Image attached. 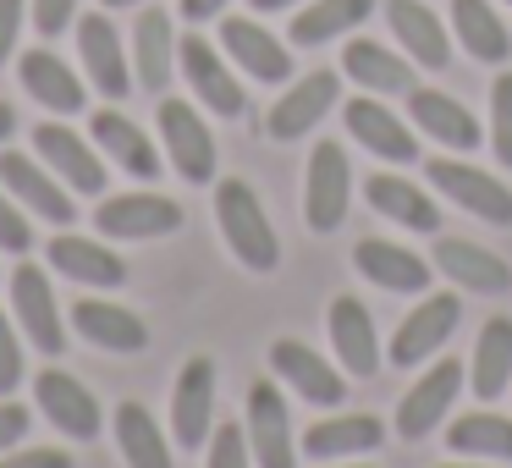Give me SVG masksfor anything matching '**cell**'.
I'll return each mask as SVG.
<instances>
[{
	"instance_id": "obj_45",
	"label": "cell",
	"mask_w": 512,
	"mask_h": 468,
	"mask_svg": "<svg viewBox=\"0 0 512 468\" xmlns=\"http://www.w3.org/2000/svg\"><path fill=\"white\" fill-rule=\"evenodd\" d=\"M23 12H28V0H0V67H6V61H12V50H17Z\"/></svg>"
},
{
	"instance_id": "obj_3",
	"label": "cell",
	"mask_w": 512,
	"mask_h": 468,
	"mask_svg": "<svg viewBox=\"0 0 512 468\" xmlns=\"http://www.w3.org/2000/svg\"><path fill=\"white\" fill-rule=\"evenodd\" d=\"M457 320H463V298H457V292H430V298H419V309H413L408 320L397 325V336H391L386 364L419 369L424 358H435L457 336Z\"/></svg>"
},
{
	"instance_id": "obj_11",
	"label": "cell",
	"mask_w": 512,
	"mask_h": 468,
	"mask_svg": "<svg viewBox=\"0 0 512 468\" xmlns=\"http://www.w3.org/2000/svg\"><path fill=\"white\" fill-rule=\"evenodd\" d=\"M12 314L23 325V336L39 347L45 358H61L67 353V325H61V309H56V292H50V276L39 265H17L12 270Z\"/></svg>"
},
{
	"instance_id": "obj_33",
	"label": "cell",
	"mask_w": 512,
	"mask_h": 468,
	"mask_svg": "<svg viewBox=\"0 0 512 468\" xmlns=\"http://www.w3.org/2000/svg\"><path fill=\"white\" fill-rule=\"evenodd\" d=\"M468 386H474L479 402L507 397V386H512V320L507 314H490V320L479 325L474 364H468Z\"/></svg>"
},
{
	"instance_id": "obj_40",
	"label": "cell",
	"mask_w": 512,
	"mask_h": 468,
	"mask_svg": "<svg viewBox=\"0 0 512 468\" xmlns=\"http://www.w3.org/2000/svg\"><path fill=\"white\" fill-rule=\"evenodd\" d=\"M28 248H34V226H28L23 204L0 193V254H28Z\"/></svg>"
},
{
	"instance_id": "obj_19",
	"label": "cell",
	"mask_w": 512,
	"mask_h": 468,
	"mask_svg": "<svg viewBox=\"0 0 512 468\" xmlns=\"http://www.w3.org/2000/svg\"><path fill=\"white\" fill-rule=\"evenodd\" d=\"M45 259H50V265H56L67 281H78V287H89V292H116V287L127 281V259L116 254V248L89 243V237L67 232V226H61V232L45 243Z\"/></svg>"
},
{
	"instance_id": "obj_49",
	"label": "cell",
	"mask_w": 512,
	"mask_h": 468,
	"mask_svg": "<svg viewBox=\"0 0 512 468\" xmlns=\"http://www.w3.org/2000/svg\"><path fill=\"white\" fill-rule=\"evenodd\" d=\"M105 12H122V6H138V0H100Z\"/></svg>"
},
{
	"instance_id": "obj_12",
	"label": "cell",
	"mask_w": 512,
	"mask_h": 468,
	"mask_svg": "<svg viewBox=\"0 0 512 468\" xmlns=\"http://www.w3.org/2000/svg\"><path fill=\"white\" fill-rule=\"evenodd\" d=\"M34 402H39V413H45V419L56 424L61 435H72V441H94V435L105 430L94 391L83 386L78 375L56 369V364H50V369H39V375H34Z\"/></svg>"
},
{
	"instance_id": "obj_9",
	"label": "cell",
	"mask_w": 512,
	"mask_h": 468,
	"mask_svg": "<svg viewBox=\"0 0 512 468\" xmlns=\"http://www.w3.org/2000/svg\"><path fill=\"white\" fill-rule=\"evenodd\" d=\"M336 100H342V78H336V72H303V78L287 83V94L270 105L265 133L276 138V144H292V138L314 133V127L336 111Z\"/></svg>"
},
{
	"instance_id": "obj_26",
	"label": "cell",
	"mask_w": 512,
	"mask_h": 468,
	"mask_svg": "<svg viewBox=\"0 0 512 468\" xmlns=\"http://www.w3.org/2000/svg\"><path fill=\"white\" fill-rule=\"evenodd\" d=\"M94 144H100L105 160H116V166L127 171V177L138 182H155L160 177V149L149 144L144 127H133V116H122L116 105H105V111H94Z\"/></svg>"
},
{
	"instance_id": "obj_27",
	"label": "cell",
	"mask_w": 512,
	"mask_h": 468,
	"mask_svg": "<svg viewBox=\"0 0 512 468\" xmlns=\"http://www.w3.org/2000/svg\"><path fill=\"white\" fill-rule=\"evenodd\" d=\"M17 78H23L28 100H39L50 116H72L83 111V100H89V89H83V78L67 67V61L56 56V50H28L23 61H17Z\"/></svg>"
},
{
	"instance_id": "obj_22",
	"label": "cell",
	"mask_w": 512,
	"mask_h": 468,
	"mask_svg": "<svg viewBox=\"0 0 512 468\" xmlns=\"http://www.w3.org/2000/svg\"><path fill=\"white\" fill-rule=\"evenodd\" d=\"M221 50L254 83H287L292 78V50L270 28H259L254 17H221Z\"/></svg>"
},
{
	"instance_id": "obj_32",
	"label": "cell",
	"mask_w": 512,
	"mask_h": 468,
	"mask_svg": "<svg viewBox=\"0 0 512 468\" xmlns=\"http://www.w3.org/2000/svg\"><path fill=\"white\" fill-rule=\"evenodd\" d=\"M342 72L358 83L364 94H413L419 83H413V61H402L397 50L375 45V39H347L342 50Z\"/></svg>"
},
{
	"instance_id": "obj_18",
	"label": "cell",
	"mask_w": 512,
	"mask_h": 468,
	"mask_svg": "<svg viewBox=\"0 0 512 468\" xmlns=\"http://www.w3.org/2000/svg\"><path fill=\"white\" fill-rule=\"evenodd\" d=\"M430 265L441 270L457 292H479V298L512 292V265L501 254H490L485 243H468V237H441Z\"/></svg>"
},
{
	"instance_id": "obj_4",
	"label": "cell",
	"mask_w": 512,
	"mask_h": 468,
	"mask_svg": "<svg viewBox=\"0 0 512 468\" xmlns=\"http://www.w3.org/2000/svg\"><path fill=\"white\" fill-rule=\"evenodd\" d=\"M160 144H166V160L177 166L182 182H193V188H204V182H215V133L210 122H204L199 111H193L188 100H160Z\"/></svg>"
},
{
	"instance_id": "obj_20",
	"label": "cell",
	"mask_w": 512,
	"mask_h": 468,
	"mask_svg": "<svg viewBox=\"0 0 512 468\" xmlns=\"http://www.w3.org/2000/svg\"><path fill=\"white\" fill-rule=\"evenodd\" d=\"M34 155L45 160V166L56 171V177L67 182L72 193H105V166H100V155H94L89 138L72 133V127L39 122V127H34Z\"/></svg>"
},
{
	"instance_id": "obj_16",
	"label": "cell",
	"mask_w": 512,
	"mask_h": 468,
	"mask_svg": "<svg viewBox=\"0 0 512 468\" xmlns=\"http://www.w3.org/2000/svg\"><path fill=\"white\" fill-rule=\"evenodd\" d=\"M342 122H347V133H353V144H364L375 160H397V166L419 160V133H413L397 111H386L380 94H358V100H347Z\"/></svg>"
},
{
	"instance_id": "obj_5",
	"label": "cell",
	"mask_w": 512,
	"mask_h": 468,
	"mask_svg": "<svg viewBox=\"0 0 512 468\" xmlns=\"http://www.w3.org/2000/svg\"><path fill=\"white\" fill-rule=\"evenodd\" d=\"M424 177H430V188L441 193V199L463 204L468 215H479V221L490 226H512V188L501 177H490V171L468 166V160H424Z\"/></svg>"
},
{
	"instance_id": "obj_48",
	"label": "cell",
	"mask_w": 512,
	"mask_h": 468,
	"mask_svg": "<svg viewBox=\"0 0 512 468\" xmlns=\"http://www.w3.org/2000/svg\"><path fill=\"white\" fill-rule=\"evenodd\" d=\"M254 12H287V6H298V0H248Z\"/></svg>"
},
{
	"instance_id": "obj_6",
	"label": "cell",
	"mask_w": 512,
	"mask_h": 468,
	"mask_svg": "<svg viewBox=\"0 0 512 468\" xmlns=\"http://www.w3.org/2000/svg\"><path fill=\"white\" fill-rule=\"evenodd\" d=\"M248 452L254 468H298V435H292V413L276 380H254L248 386Z\"/></svg>"
},
{
	"instance_id": "obj_24",
	"label": "cell",
	"mask_w": 512,
	"mask_h": 468,
	"mask_svg": "<svg viewBox=\"0 0 512 468\" xmlns=\"http://www.w3.org/2000/svg\"><path fill=\"white\" fill-rule=\"evenodd\" d=\"M386 23L397 34V45L408 50L413 67L424 72H441L452 61V34L441 28V17L424 6V0H386Z\"/></svg>"
},
{
	"instance_id": "obj_8",
	"label": "cell",
	"mask_w": 512,
	"mask_h": 468,
	"mask_svg": "<svg viewBox=\"0 0 512 468\" xmlns=\"http://www.w3.org/2000/svg\"><path fill=\"white\" fill-rule=\"evenodd\" d=\"M94 226L111 243H144V237H171L182 232V204L166 193H116L94 210Z\"/></svg>"
},
{
	"instance_id": "obj_44",
	"label": "cell",
	"mask_w": 512,
	"mask_h": 468,
	"mask_svg": "<svg viewBox=\"0 0 512 468\" xmlns=\"http://www.w3.org/2000/svg\"><path fill=\"white\" fill-rule=\"evenodd\" d=\"M28 408L23 402H12V397H0V452H12V446H23V435H28Z\"/></svg>"
},
{
	"instance_id": "obj_37",
	"label": "cell",
	"mask_w": 512,
	"mask_h": 468,
	"mask_svg": "<svg viewBox=\"0 0 512 468\" xmlns=\"http://www.w3.org/2000/svg\"><path fill=\"white\" fill-rule=\"evenodd\" d=\"M446 446L457 457H485V463H512V419L507 413H463L446 424Z\"/></svg>"
},
{
	"instance_id": "obj_30",
	"label": "cell",
	"mask_w": 512,
	"mask_h": 468,
	"mask_svg": "<svg viewBox=\"0 0 512 468\" xmlns=\"http://www.w3.org/2000/svg\"><path fill=\"white\" fill-rule=\"evenodd\" d=\"M408 116H413V127L419 133H430L435 144H446V149H479V138H485V127L468 116V105L463 100H452V94H441V89H413L408 94Z\"/></svg>"
},
{
	"instance_id": "obj_43",
	"label": "cell",
	"mask_w": 512,
	"mask_h": 468,
	"mask_svg": "<svg viewBox=\"0 0 512 468\" xmlns=\"http://www.w3.org/2000/svg\"><path fill=\"white\" fill-rule=\"evenodd\" d=\"M72 17H78V0H34V23H39V34H45V39L67 34Z\"/></svg>"
},
{
	"instance_id": "obj_31",
	"label": "cell",
	"mask_w": 512,
	"mask_h": 468,
	"mask_svg": "<svg viewBox=\"0 0 512 468\" xmlns=\"http://www.w3.org/2000/svg\"><path fill=\"white\" fill-rule=\"evenodd\" d=\"M364 199L375 204V215L408 226V232H441V204L419 188V182L397 177V171H375L364 182Z\"/></svg>"
},
{
	"instance_id": "obj_23",
	"label": "cell",
	"mask_w": 512,
	"mask_h": 468,
	"mask_svg": "<svg viewBox=\"0 0 512 468\" xmlns=\"http://www.w3.org/2000/svg\"><path fill=\"white\" fill-rule=\"evenodd\" d=\"M380 441H386V419H375V413H336V419H320L303 430L298 452L314 457V463H336V457L380 452Z\"/></svg>"
},
{
	"instance_id": "obj_13",
	"label": "cell",
	"mask_w": 512,
	"mask_h": 468,
	"mask_svg": "<svg viewBox=\"0 0 512 468\" xmlns=\"http://www.w3.org/2000/svg\"><path fill=\"white\" fill-rule=\"evenodd\" d=\"M177 67H182V78H188V89L199 94L204 111H215V116H243L248 111L243 83H237V72L221 61V50H215L210 39H199V34L182 39V45H177Z\"/></svg>"
},
{
	"instance_id": "obj_34",
	"label": "cell",
	"mask_w": 512,
	"mask_h": 468,
	"mask_svg": "<svg viewBox=\"0 0 512 468\" xmlns=\"http://www.w3.org/2000/svg\"><path fill=\"white\" fill-rule=\"evenodd\" d=\"M111 424H116V446H122L127 468H171V441L144 402H116Z\"/></svg>"
},
{
	"instance_id": "obj_7",
	"label": "cell",
	"mask_w": 512,
	"mask_h": 468,
	"mask_svg": "<svg viewBox=\"0 0 512 468\" xmlns=\"http://www.w3.org/2000/svg\"><path fill=\"white\" fill-rule=\"evenodd\" d=\"M0 188L12 193L23 210L45 215L50 226H72L78 221V204H72V188L45 166L39 155H23V149H6L0 155Z\"/></svg>"
},
{
	"instance_id": "obj_10",
	"label": "cell",
	"mask_w": 512,
	"mask_h": 468,
	"mask_svg": "<svg viewBox=\"0 0 512 468\" xmlns=\"http://www.w3.org/2000/svg\"><path fill=\"white\" fill-rule=\"evenodd\" d=\"M457 391H463V364H457V358H435V364L408 386V397L397 402V435L402 441H424L435 424H446Z\"/></svg>"
},
{
	"instance_id": "obj_38",
	"label": "cell",
	"mask_w": 512,
	"mask_h": 468,
	"mask_svg": "<svg viewBox=\"0 0 512 468\" xmlns=\"http://www.w3.org/2000/svg\"><path fill=\"white\" fill-rule=\"evenodd\" d=\"M490 149L512 171V72H496L490 83Z\"/></svg>"
},
{
	"instance_id": "obj_46",
	"label": "cell",
	"mask_w": 512,
	"mask_h": 468,
	"mask_svg": "<svg viewBox=\"0 0 512 468\" xmlns=\"http://www.w3.org/2000/svg\"><path fill=\"white\" fill-rule=\"evenodd\" d=\"M226 12V0H182V17L188 23H210V17Z\"/></svg>"
},
{
	"instance_id": "obj_42",
	"label": "cell",
	"mask_w": 512,
	"mask_h": 468,
	"mask_svg": "<svg viewBox=\"0 0 512 468\" xmlns=\"http://www.w3.org/2000/svg\"><path fill=\"white\" fill-rule=\"evenodd\" d=\"M0 468H72V457L61 446H23V452H0Z\"/></svg>"
},
{
	"instance_id": "obj_2",
	"label": "cell",
	"mask_w": 512,
	"mask_h": 468,
	"mask_svg": "<svg viewBox=\"0 0 512 468\" xmlns=\"http://www.w3.org/2000/svg\"><path fill=\"white\" fill-rule=\"evenodd\" d=\"M347 204H353V166H347V149L320 138L309 155V177H303V221L309 232L331 237L347 221Z\"/></svg>"
},
{
	"instance_id": "obj_17",
	"label": "cell",
	"mask_w": 512,
	"mask_h": 468,
	"mask_svg": "<svg viewBox=\"0 0 512 468\" xmlns=\"http://www.w3.org/2000/svg\"><path fill=\"white\" fill-rule=\"evenodd\" d=\"M270 369H276V380H287L303 402H314V408H342L347 402V380L336 375V364L320 358L309 342H292V336L270 342Z\"/></svg>"
},
{
	"instance_id": "obj_15",
	"label": "cell",
	"mask_w": 512,
	"mask_h": 468,
	"mask_svg": "<svg viewBox=\"0 0 512 468\" xmlns=\"http://www.w3.org/2000/svg\"><path fill=\"white\" fill-rule=\"evenodd\" d=\"M78 56L89 83L105 94V100H127L133 94V61H127V45L116 34V23L105 12L78 17Z\"/></svg>"
},
{
	"instance_id": "obj_36",
	"label": "cell",
	"mask_w": 512,
	"mask_h": 468,
	"mask_svg": "<svg viewBox=\"0 0 512 468\" xmlns=\"http://www.w3.org/2000/svg\"><path fill=\"white\" fill-rule=\"evenodd\" d=\"M369 12H375V0H309V6L292 17V45H303V50L331 45V39L364 28Z\"/></svg>"
},
{
	"instance_id": "obj_39",
	"label": "cell",
	"mask_w": 512,
	"mask_h": 468,
	"mask_svg": "<svg viewBox=\"0 0 512 468\" xmlns=\"http://www.w3.org/2000/svg\"><path fill=\"white\" fill-rule=\"evenodd\" d=\"M204 446H210L204 468H254V452H248V430H243V424H215Z\"/></svg>"
},
{
	"instance_id": "obj_28",
	"label": "cell",
	"mask_w": 512,
	"mask_h": 468,
	"mask_svg": "<svg viewBox=\"0 0 512 468\" xmlns=\"http://www.w3.org/2000/svg\"><path fill=\"white\" fill-rule=\"evenodd\" d=\"M72 331H78L83 342L105 347V353H144L149 347V325L111 298H83L78 309H72Z\"/></svg>"
},
{
	"instance_id": "obj_29",
	"label": "cell",
	"mask_w": 512,
	"mask_h": 468,
	"mask_svg": "<svg viewBox=\"0 0 512 468\" xmlns=\"http://www.w3.org/2000/svg\"><path fill=\"white\" fill-rule=\"evenodd\" d=\"M171 72H177V28H171V17L160 6H149L133 23V78L138 89L166 94Z\"/></svg>"
},
{
	"instance_id": "obj_47",
	"label": "cell",
	"mask_w": 512,
	"mask_h": 468,
	"mask_svg": "<svg viewBox=\"0 0 512 468\" xmlns=\"http://www.w3.org/2000/svg\"><path fill=\"white\" fill-rule=\"evenodd\" d=\"M17 133V111H12V105H6V100H0V144H6V138H12Z\"/></svg>"
},
{
	"instance_id": "obj_50",
	"label": "cell",
	"mask_w": 512,
	"mask_h": 468,
	"mask_svg": "<svg viewBox=\"0 0 512 468\" xmlns=\"http://www.w3.org/2000/svg\"><path fill=\"white\" fill-rule=\"evenodd\" d=\"M452 468H457V463H452ZM463 468H468V463H463Z\"/></svg>"
},
{
	"instance_id": "obj_14",
	"label": "cell",
	"mask_w": 512,
	"mask_h": 468,
	"mask_svg": "<svg viewBox=\"0 0 512 468\" xmlns=\"http://www.w3.org/2000/svg\"><path fill=\"white\" fill-rule=\"evenodd\" d=\"M215 430V364L210 358H188L171 386V441L182 452H199Z\"/></svg>"
},
{
	"instance_id": "obj_41",
	"label": "cell",
	"mask_w": 512,
	"mask_h": 468,
	"mask_svg": "<svg viewBox=\"0 0 512 468\" xmlns=\"http://www.w3.org/2000/svg\"><path fill=\"white\" fill-rule=\"evenodd\" d=\"M23 386V342H17L12 320L0 314V397H12Z\"/></svg>"
},
{
	"instance_id": "obj_25",
	"label": "cell",
	"mask_w": 512,
	"mask_h": 468,
	"mask_svg": "<svg viewBox=\"0 0 512 468\" xmlns=\"http://www.w3.org/2000/svg\"><path fill=\"white\" fill-rule=\"evenodd\" d=\"M353 270L364 281H375L380 292H424L430 287V259H419L413 248L391 243V237H364L353 248Z\"/></svg>"
},
{
	"instance_id": "obj_1",
	"label": "cell",
	"mask_w": 512,
	"mask_h": 468,
	"mask_svg": "<svg viewBox=\"0 0 512 468\" xmlns=\"http://www.w3.org/2000/svg\"><path fill=\"white\" fill-rule=\"evenodd\" d=\"M215 226H221L226 248L237 254V265H243V270L270 276V270L281 265V237H276V226H270L259 193L248 188L243 177H226L221 188H215Z\"/></svg>"
},
{
	"instance_id": "obj_21",
	"label": "cell",
	"mask_w": 512,
	"mask_h": 468,
	"mask_svg": "<svg viewBox=\"0 0 512 468\" xmlns=\"http://www.w3.org/2000/svg\"><path fill=\"white\" fill-rule=\"evenodd\" d=\"M325 325H331V347H336V358H342L347 375H358V380L380 375L386 353H380V336H375V314H369L353 292H342V298L331 303Z\"/></svg>"
},
{
	"instance_id": "obj_35",
	"label": "cell",
	"mask_w": 512,
	"mask_h": 468,
	"mask_svg": "<svg viewBox=\"0 0 512 468\" xmlns=\"http://www.w3.org/2000/svg\"><path fill=\"white\" fill-rule=\"evenodd\" d=\"M452 34L463 39V50L474 61H485V67H501V61L512 56V34H507V23L496 17L490 0H452Z\"/></svg>"
},
{
	"instance_id": "obj_51",
	"label": "cell",
	"mask_w": 512,
	"mask_h": 468,
	"mask_svg": "<svg viewBox=\"0 0 512 468\" xmlns=\"http://www.w3.org/2000/svg\"><path fill=\"white\" fill-rule=\"evenodd\" d=\"M507 6H512V0H507Z\"/></svg>"
}]
</instances>
